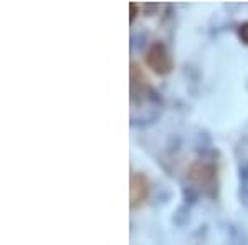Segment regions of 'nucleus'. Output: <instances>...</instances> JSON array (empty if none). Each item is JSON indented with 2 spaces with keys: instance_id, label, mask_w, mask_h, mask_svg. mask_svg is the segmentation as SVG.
Here are the masks:
<instances>
[{
  "instance_id": "obj_1",
  "label": "nucleus",
  "mask_w": 248,
  "mask_h": 245,
  "mask_svg": "<svg viewBox=\"0 0 248 245\" xmlns=\"http://www.w3.org/2000/svg\"><path fill=\"white\" fill-rule=\"evenodd\" d=\"M189 178L205 192H214L217 186V167L207 161H194L189 167Z\"/></svg>"
},
{
  "instance_id": "obj_2",
  "label": "nucleus",
  "mask_w": 248,
  "mask_h": 245,
  "mask_svg": "<svg viewBox=\"0 0 248 245\" xmlns=\"http://www.w3.org/2000/svg\"><path fill=\"white\" fill-rule=\"evenodd\" d=\"M146 62L157 75H167L172 70V58L161 42H154L149 47Z\"/></svg>"
},
{
  "instance_id": "obj_3",
  "label": "nucleus",
  "mask_w": 248,
  "mask_h": 245,
  "mask_svg": "<svg viewBox=\"0 0 248 245\" xmlns=\"http://www.w3.org/2000/svg\"><path fill=\"white\" fill-rule=\"evenodd\" d=\"M149 194V182L144 174L131 176V207H138L146 200Z\"/></svg>"
},
{
  "instance_id": "obj_4",
  "label": "nucleus",
  "mask_w": 248,
  "mask_h": 245,
  "mask_svg": "<svg viewBox=\"0 0 248 245\" xmlns=\"http://www.w3.org/2000/svg\"><path fill=\"white\" fill-rule=\"evenodd\" d=\"M238 35H240V38H242L243 42L248 43V22H247V23H243V25L240 27Z\"/></svg>"
}]
</instances>
